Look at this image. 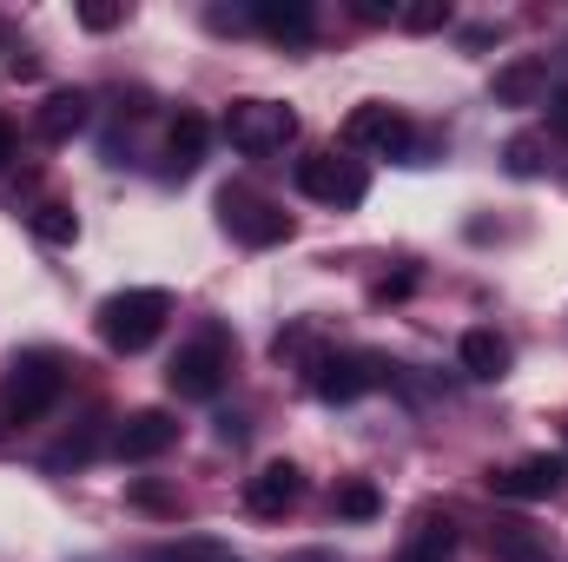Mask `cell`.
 Instances as JSON below:
<instances>
[{
    "mask_svg": "<svg viewBox=\"0 0 568 562\" xmlns=\"http://www.w3.org/2000/svg\"><path fill=\"white\" fill-rule=\"evenodd\" d=\"M67 391V358L60 351H13L7 378H0V423L20 430V423L47 418Z\"/></svg>",
    "mask_w": 568,
    "mask_h": 562,
    "instance_id": "cell-1",
    "label": "cell"
},
{
    "mask_svg": "<svg viewBox=\"0 0 568 562\" xmlns=\"http://www.w3.org/2000/svg\"><path fill=\"white\" fill-rule=\"evenodd\" d=\"M165 318H172V291H159V284L113 291V298L93 311V324H100V338H106L113 351H145V344L165 331Z\"/></svg>",
    "mask_w": 568,
    "mask_h": 562,
    "instance_id": "cell-2",
    "label": "cell"
},
{
    "mask_svg": "<svg viewBox=\"0 0 568 562\" xmlns=\"http://www.w3.org/2000/svg\"><path fill=\"white\" fill-rule=\"evenodd\" d=\"M225 140L245 159H272V152H284V145L297 140V113L284 100H239L225 113Z\"/></svg>",
    "mask_w": 568,
    "mask_h": 562,
    "instance_id": "cell-3",
    "label": "cell"
},
{
    "mask_svg": "<svg viewBox=\"0 0 568 562\" xmlns=\"http://www.w3.org/2000/svg\"><path fill=\"white\" fill-rule=\"evenodd\" d=\"M225 371H232V338H225V331H205V338H192V344L165 364V384H172V398L205 404V398H219Z\"/></svg>",
    "mask_w": 568,
    "mask_h": 562,
    "instance_id": "cell-4",
    "label": "cell"
},
{
    "mask_svg": "<svg viewBox=\"0 0 568 562\" xmlns=\"http://www.w3.org/2000/svg\"><path fill=\"white\" fill-rule=\"evenodd\" d=\"M297 192H304V199H317V205H331V212H351V205H364V199H371V172H364L357 159L311 152V159H297Z\"/></svg>",
    "mask_w": 568,
    "mask_h": 562,
    "instance_id": "cell-5",
    "label": "cell"
},
{
    "mask_svg": "<svg viewBox=\"0 0 568 562\" xmlns=\"http://www.w3.org/2000/svg\"><path fill=\"white\" fill-rule=\"evenodd\" d=\"M344 145H364V152H384V159H410V165H424V140H417V127H410L397 107H384V100H364V107L344 120Z\"/></svg>",
    "mask_w": 568,
    "mask_h": 562,
    "instance_id": "cell-6",
    "label": "cell"
},
{
    "mask_svg": "<svg viewBox=\"0 0 568 562\" xmlns=\"http://www.w3.org/2000/svg\"><path fill=\"white\" fill-rule=\"evenodd\" d=\"M304 371H311V391H317L324 404H351V398H364L371 384L390 378V364L371 358V351H317Z\"/></svg>",
    "mask_w": 568,
    "mask_h": 562,
    "instance_id": "cell-7",
    "label": "cell"
},
{
    "mask_svg": "<svg viewBox=\"0 0 568 562\" xmlns=\"http://www.w3.org/2000/svg\"><path fill=\"white\" fill-rule=\"evenodd\" d=\"M219 219H225V232L239 239V245H284L291 239V212H278L272 199H258V192H245V185H225L219 192Z\"/></svg>",
    "mask_w": 568,
    "mask_h": 562,
    "instance_id": "cell-8",
    "label": "cell"
},
{
    "mask_svg": "<svg viewBox=\"0 0 568 562\" xmlns=\"http://www.w3.org/2000/svg\"><path fill=\"white\" fill-rule=\"evenodd\" d=\"M568 483V456H523V463H509V470H489V490L503 496V503H549V496H562Z\"/></svg>",
    "mask_w": 568,
    "mask_h": 562,
    "instance_id": "cell-9",
    "label": "cell"
},
{
    "mask_svg": "<svg viewBox=\"0 0 568 562\" xmlns=\"http://www.w3.org/2000/svg\"><path fill=\"white\" fill-rule=\"evenodd\" d=\"M179 443V418L172 411H133V418L113 430V450L126 456V463H152V456H165Z\"/></svg>",
    "mask_w": 568,
    "mask_h": 562,
    "instance_id": "cell-10",
    "label": "cell"
},
{
    "mask_svg": "<svg viewBox=\"0 0 568 562\" xmlns=\"http://www.w3.org/2000/svg\"><path fill=\"white\" fill-rule=\"evenodd\" d=\"M297 496H304V470H297V463H265V470L245 483V510L265 516V523H278Z\"/></svg>",
    "mask_w": 568,
    "mask_h": 562,
    "instance_id": "cell-11",
    "label": "cell"
},
{
    "mask_svg": "<svg viewBox=\"0 0 568 562\" xmlns=\"http://www.w3.org/2000/svg\"><path fill=\"white\" fill-rule=\"evenodd\" d=\"M252 27L284 40V47H311L317 40V7L311 0H258L252 7Z\"/></svg>",
    "mask_w": 568,
    "mask_h": 562,
    "instance_id": "cell-12",
    "label": "cell"
},
{
    "mask_svg": "<svg viewBox=\"0 0 568 562\" xmlns=\"http://www.w3.org/2000/svg\"><path fill=\"white\" fill-rule=\"evenodd\" d=\"M542 93H549V60L536 53H516L496 73V107H542Z\"/></svg>",
    "mask_w": 568,
    "mask_h": 562,
    "instance_id": "cell-13",
    "label": "cell"
},
{
    "mask_svg": "<svg viewBox=\"0 0 568 562\" xmlns=\"http://www.w3.org/2000/svg\"><path fill=\"white\" fill-rule=\"evenodd\" d=\"M80 127H87V93H80V87L47 93V100H40V113H33V133H40L47 145H67Z\"/></svg>",
    "mask_w": 568,
    "mask_h": 562,
    "instance_id": "cell-14",
    "label": "cell"
},
{
    "mask_svg": "<svg viewBox=\"0 0 568 562\" xmlns=\"http://www.w3.org/2000/svg\"><path fill=\"white\" fill-rule=\"evenodd\" d=\"M456 358H463V371L476 378V384H496V378H509V344L496 338V331H463V344H456Z\"/></svg>",
    "mask_w": 568,
    "mask_h": 562,
    "instance_id": "cell-15",
    "label": "cell"
},
{
    "mask_svg": "<svg viewBox=\"0 0 568 562\" xmlns=\"http://www.w3.org/2000/svg\"><path fill=\"white\" fill-rule=\"evenodd\" d=\"M489 556H496V562H556V556H549V536H542V530H529L523 516H503V523L489 530Z\"/></svg>",
    "mask_w": 568,
    "mask_h": 562,
    "instance_id": "cell-16",
    "label": "cell"
},
{
    "mask_svg": "<svg viewBox=\"0 0 568 562\" xmlns=\"http://www.w3.org/2000/svg\"><path fill=\"white\" fill-rule=\"evenodd\" d=\"M205 145H212V127H205L199 113H179V120H172V133H165V152H172V172H199Z\"/></svg>",
    "mask_w": 568,
    "mask_h": 562,
    "instance_id": "cell-17",
    "label": "cell"
},
{
    "mask_svg": "<svg viewBox=\"0 0 568 562\" xmlns=\"http://www.w3.org/2000/svg\"><path fill=\"white\" fill-rule=\"evenodd\" d=\"M397 562H456V530H449V516H424Z\"/></svg>",
    "mask_w": 568,
    "mask_h": 562,
    "instance_id": "cell-18",
    "label": "cell"
},
{
    "mask_svg": "<svg viewBox=\"0 0 568 562\" xmlns=\"http://www.w3.org/2000/svg\"><path fill=\"white\" fill-rule=\"evenodd\" d=\"M27 225H33V239H40V245H73V239H80V212H73V205H60V199L33 205V212H27Z\"/></svg>",
    "mask_w": 568,
    "mask_h": 562,
    "instance_id": "cell-19",
    "label": "cell"
},
{
    "mask_svg": "<svg viewBox=\"0 0 568 562\" xmlns=\"http://www.w3.org/2000/svg\"><path fill=\"white\" fill-rule=\"evenodd\" d=\"M542 152H549V145L536 140V133H516V140L503 145V165H509V172H516V179H536V172H542V165H549V159H542Z\"/></svg>",
    "mask_w": 568,
    "mask_h": 562,
    "instance_id": "cell-20",
    "label": "cell"
},
{
    "mask_svg": "<svg viewBox=\"0 0 568 562\" xmlns=\"http://www.w3.org/2000/svg\"><path fill=\"white\" fill-rule=\"evenodd\" d=\"M93 450H100V430H73V436H60V443L47 450V470H80Z\"/></svg>",
    "mask_w": 568,
    "mask_h": 562,
    "instance_id": "cell-21",
    "label": "cell"
},
{
    "mask_svg": "<svg viewBox=\"0 0 568 562\" xmlns=\"http://www.w3.org/2000/svg\"><path fill=\"white\" fill-rule=\"evenodd\" d=\"M397 27H404V33H436V27H449V0H410V7H397Z\"/></svg>",
    "mask_w": 568,
    "mask_h": 562,
    "instance_id": "cell-22",
    "label": "cell"
},
{
    "mask_svg": "<svg viewBox=\"0 0 568 562\" xmlns=\"http://www.w3.org/2000/svg\"><path fill=\"white\" fill-rule=\"evenodd\" d=\"M377 510H384V496H377L371 483H344V490H337V516H351V523H371Z\"/></svg>",
    "mask_w": 568,
    "mask_h": 562,
    "instance_id": "cell-23",
    "label": "cell"
},
{
    "mask_svg": "<svg viewBox=\"0 0 568 562\" xmlns=\"http://www.w3.org/2000/svg\"><path fill=\"white\" fill-rule=\"evenodd\" d=\"M145 562H225L219 543H165V550H152Z\"/></svg>",
    "mask_w": 568,
    "mask_h": 562,
    "instance_id": "cell-24",
    "label": "cell"
},
{
    "mask_svg": "<svg viewBox=\"0 0 568 562\" xmlns=\"http://www.w3.org/2000/svg\"><path fill=\"white\" fill-rule=\"evenodd\" d=\"M120 20H126V7H113V0H87V7H80V27H87V33H113Z\"/></svg>",
    "mask_w": 568,
    "mask_h": 562,
    "instance_id": "cell-25",
    "label": "cell"
},
{
    "mask_svg": "<svg viewBox=\"0 0 568 562\" xmlns=\"http://www.w3.org/2000/svg\"><path fill=\"white\" fill-rule=\"evenodd\" d=\"M133 503H140V510H179V496L159 490V483H133Z\"/></svg>",
    "mask_w": 568,
    "mask_h": 562,
    "instance_id": "cell-26",
    "label": "cell"
},
{
    "mask_svg": "<svg viewBox=\"0 0 568 562\" xmlns=\"http://www.w3.org/2000/svg\"><path fill=\"white\" fill-rule=\"evenodd\" d=\"M549 133H562L568 140V87L562 93H549Z\"/></svg>",
    "mask_w": 568,
    "mask_h": 562,
    "instance_id": "cell-27",
    "label": "cell"
},
{
    "mask_svg": "<svg viewBox=\"0 0 568 562\" xmlns=\"http://www.w3.org/2000/svg\"><path fill=\"white\" fill-rule=\"evenodd\" d=\"M410 284H417V279H410V272H397V279H384V284H377V298H384V304H390V298H404V291H410Z\"/></svg>",
    "mask_w": 568,
    "mask_h": 562,
    "instance_id": "cell-28",
    "label": "cell"
},
{
    "mask_svg": "<svg viewBox=\"0 0 568 562\" xmlns=\"http://www.w3.org/2000/svg\"><path fill=\"white\" fill-rule=\"evenodd\" d=\"M357 20H397V7H384V0H357Z\"/></svg>",
    "mask_w": 568,
    "mask_h": 562,
    "instance_id": "cell-29",
    "label": "cell"
},
{
    "mask_svg": "<svg viewBox=\"0 0 568 562\" xmlns=\"http://www.w3.org/2000/svg\"><path fill=\"white\" fill-rule=\"evenodd\" d=\"M219 443H245V418H219Z\"/></svg>",
    "mask_w": 568,
    "mask_h": 562,
    "instance_id": "cell-30",
    "label": "cell"
},
{
    "mask_svg": "<svg viewBox=\"0 0 568 562\" xmlns=\"http://www.w3.org/2000/svg\"><path fill=\"white\" fill-rule=\"evenodd\" d=\"M7 159H13V120L0 113V172H7Z\"/></svg>",
    "mask_w": 568,
    "mask_h": 562,
    "instance_id": "cell-31",
    "label": "cell"
},
{
    "mask_svg": "<svg viewBox=\"0 0 568 562\" xmlns=\"http://www.w3.org/2000/svg\"><path fill=\"white\" fill-rule=\"evenodd\" d=\"M0 47H7V20H0Z\"/></svg>",
    "mask_w": 568,
    "mask_h": 562,
    "instance_id": "cell-32",
    "label": "cell"
},
{
    "mask_svg": "<svg viewBox=\"0 0 568 562\" xmlns=\"http://www.w3.org/2000/svg\"><path fill=\"white\" fill-rule=\"evenodd\" d=\"M225 562H232V556H225Z\"/></svg>",
    "mask_w": 568,
    "mask_h": 562,
    "instance_id": "cell-33",
    "label": "cell"
}]
</instances>
